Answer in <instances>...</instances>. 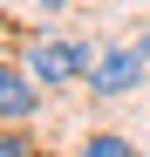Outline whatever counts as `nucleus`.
<instances>
[{
	"instance_id": "f257e3e1",
	"label": "nucleus",
	"mask_w": 150,
	"mask_h": 157,
	"mask_svg": "<svg viewBox=\"0 0 150 157\" xmlns=\"http://www.w3.org/2000/svg\"><path fill=\"white\" fill-rule=\"evenodd\" d=\"M143 48H109V55H96L89 62V89L96 96H130L137 82H143Z\"/></svg>"
},
{
	"instance_id": "f03ea898",
	"label": "nucleus",
	"mask_w": 150,
	"mask_h": 157,
	"mask_svg": "<svg viewBox=\"0 0 150 157\" xmlns=\"http://www.w3.org/2000/svg\"><path fill=\"white\" fill-rule=\"evenodd\" d=\"M89 68V41H34V82L62 89Z\"/></svg>"
},
{
	"instance_id": "7ed1b4c3",
	"label": "nucleus",
	"mask_w": 150,
	"mask_h": 157,
	"mask_svg": "<svg viewBox=\"0 0 150 157\" xmlns=\"http://www.w3.org/2000/svg\"><path fill=\"white\" fill-rule=\"evenodd\" d=\"M34 82H28V75H21V68H0V116H7V123H21V116H34Z\"/></svg>"
},
{
	"instance_id": "20e7f679",
	"label": "nucleus",
	"mask_w": 150,
	"mask_h": 157,
	"mask_svg": "<svg viewBox=\"0 0 150 157\" xmlns=\"http://www.w3.org/2000/svg\"><path fill=\"white\" fill-rule=\"evenodd\" d=\"M75 157H137V150L123 144V137H109V130H96V137H89L82 150H75Z\"/></svg>"
},
{
	"instance_id": "39448f33",
	"label": "nucleus",
	"mask_w": 150,
	"mask_h": 157,
	"mask_svg": "<svg viewBox=\"0 0 150 157\" xmlns=\"http://www.w3.org/2000/svg\"><path fill=\"white\" fill-rule=\"evenodd\" d=\"M0 157H34V144L21 137V130H0Z\"/></svg>"
},
{
	"instance_id": "423d86ee",
	"label": "nucleus",
	"mask_w": 150,
	"mask_h": 157,
	"mask_svg": "<svg viewBox=\"0 0 150 157\" xmlns=\"http://www.w3.org/2000/svg\"><path fill=\"white\" fill-rule=\"evenodd\" d=\"M143 62H150V28H143Z\"/></svg>"
},
{
	"instance_id": "0eeeda50",
	"label": "nucleus",
	"mask_w": 150,
	"mask_h": 157,
	"mask_svg": "<svg viewBox=\"0 0 150 157\" xmlns=\"http://www.w3.org/2000/svg\"><path fill=\"white\" fill-rule=\"evenodd\" d=\"M41 7H68V0H41Z\"/></svg>"
}]
</instances>
